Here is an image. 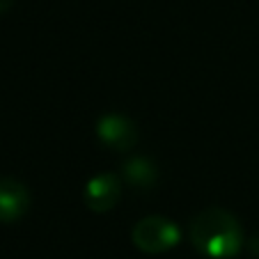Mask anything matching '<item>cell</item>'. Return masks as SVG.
Returning a JSON list of instances; mask_svg holds the SVG:
<instances>
[{"instance_id":"6da1fadb","label":"cell","mask_w":259,"mask_h":259,"mask_svg":"<svg viewBox=\"0 0 259 259\" xmlns=\"http://www.w3.org/2000/svg\"><path fill=\"white\" fill-rule=\"evenodd\" d=\"M193 248L209 259H232L241 252L243 230L230 211L209 206L200 211L188 225Z\"/></svg>"},{"instance_id":"7a4b0ae2","label":"cell","mask_w":259,"mask_h":259,"mask_svg":"<svg viewBox=\"0 0 259 259\" xmlns=\"http://www.w3.org/2000/svg\"><path fill=\"white\" fill-rule=\"evenodd\" d=\"M181 239V230L165 215H147L140 218L131 230V241L140 252L161 254L172 250Z\"/></svg>"},{"instance_id":"3957f363","label":"cell","mask_w":259,"mask_h":259,"mask_svg":"<svg viewBox=\"0 0 259 259\" xmlns=\"http://www.w3.org/2000/svg\"><path fill=\"white\" fill-rule=\"evenodd\" d=\"M97 136L103 145L115 152H128L138 142V128L124 115L108 113L97 122Z\"/></svg>"},{"instance_id":"277c9868","label":"cell","mask_w":259,"mask_h":259,"mask_svg":"<svg viewBox=\"0 0 259 259\" xmlns=\"http://www.w3.org/2000/svg\"><path fill=\"white\" fill-rule=\"evenodd\" d=\"M85 204L94 213H106V211L115 209L122 197V179L113 172H103L88 181L85 186Z\"/></svg>"},{"instance_id":"5b68a950","label":"cell","mask_w":259,"mask_h":259,"mask_svg":"<svg viewBox=\"0 0 259 259\" xmlns=\"http://www.w3.org/2000/svg\"><path fill=\"white\" fill-rule=\"evenodd\" d=\"M30 209V193L28 188L16 179L3 177L0 179V223H16Z\"/></svg>"},{"instance_id":"8992f818","label":"cell","mask_w":259,"mask_h":259,"mask_svg":"<svg viewBox=\"0 0 259 259\" xmlns=\"http://www.w3.org/2000/svg\"><path fill=\"white\" fill-rule=\"evenodd\" d=\"M124 179H126L133 188L149 191V188L156 186V181H158V167L152 158L133 156L124 163Z\"/></svg>"},{"instance_id":"52a82bcc","label":"cell","mask_w":259,"mask_h":259,"mask_svg":"<svg viewBox=\"0 0 259 259\" xmlns=\"http://www.w3.org/2000/svg\"><path fill=\"white\" fill-rule=\"evenodd\" d=\"M12 5H14V0H0V12H7Z\"/></svg>"}]
</instances>
